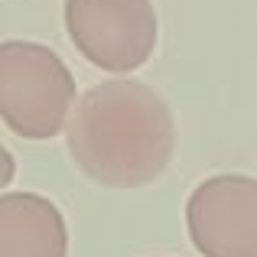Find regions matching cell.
<instances>
[{"label": "cell", "mask_w": 257, "mask_h": 257, "mask_svg": "<svg viewBox=\"0 0 257 257\" xmlns=\"http://www.w3.org/2000/svg\"><path fill=\"white\" fill-rule=\"evenodd\" d=\"M62 131L72 163L107 189L150 186L176 153L173 107L137 78L91 85L75 98Z\"/></svg>", "instance_id": "1"}, {"label": "cell", "mask_w": 257, "mask_h": 257, "mask_svg": "<svg viewBox=\"0 0 257 257\" xmlns=\"http://www.w3.org/2000/svg\"><path fill=\"white\" fill-rule=\"evenodd\" d=\"M78 98L72 69L56 49L30 39L0 43V120L23 140L62 134Z\"/></svg>", "instance_id": "2"}, {"label": "cell", "mask_w": 257, "mask_h": 257, "mask_svg": "<svg viewBox=\"0 0 257 257\" xmlns=\"http://www.w3.org/2000/svg\"><path fill=\"white\" fill-rule=\"evenodd\" d=\"M62 17L72 46L101 72H137L157 52L153 0H65Z\"/></svg>", "instance_id": "3"}, {"label": "cell", "mask_w": 257, "mask_h": 257, "mask_svg": "<svg viewBox=\"0 0 257 257\" xmlns=\"http://www.w3.org/2000/svg\"><path fill=\"white\" fill-rule=\"evenodd\" d=\"M186 228L202 257H257V179L208 176L186 199Z\"/></svg>", "instance_id": "4"}, {"label": "cell", "mask_w": 257, "mask_h": 257, "mask_svg": "<svg viewBox=\"0 0 257 257\" xmlns=\"http://www.w3.org/2000/svg\"><path fill=\"white\" fill-rule=\"evenodd\" d=\"M0 257H69L62 208L39 192L0 195Z\"/></svg>", "instance_id": "5"}, {"label": "cell", "mask_w": 257, "mask_h": 257, "mask_svg": "<svg viewBox=\"0 0 257 257\" xmlns=\"http://www.w3.org/2000/svg\"><path fill=\"white\" fill-rule=\"evenodd\" d=\"M13 176H17V160H13V153L7 150L4 144H0V189L10 186Z\"/></svg>", "instance_id": "6"}]
</instances>
